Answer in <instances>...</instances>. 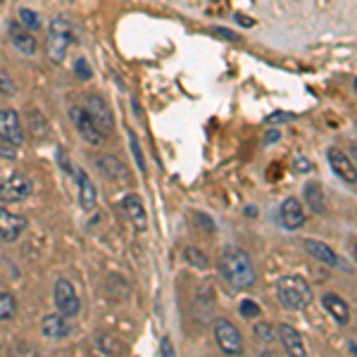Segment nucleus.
<instances>
[{
	"mask_svg": "<svg viewBox=\"0 0 357 357\" xmlns=\"http://www.w3.org/2000/svg\"><path fill=\"white\" fill-rule=\"evenodd\" d=\"M29 131H31V136L36 138V141H43V138H48L50 134V126L45 122V117L41 112L31 110L29 112Z\"/></svg>",
	"mask_w": 357,
	"mask_h": 357,
	"instance_id": "23",
	"label": "nucleus"
},
{
	"mask_svg": "<svg viewBox=\"0 0 357 357\" xmlns=\"http://www.w3.org/2000/svg\"><path fill=\"white\" fill-rule=\"evenodd\" d=\"M350 350H353V353L357 355V345H355V343H350Z\"/></svg>",
	"mask_w": 357,
	"mask_h": 357,
	"instance_id": "38",
	"label": "nucleus"
},
{
	"mask_svg": "<svg viewBox=\"0 0 357 357\" xmlns=\"http://www.w3.org/2000/svg\"><path fill=\"white\" fill-rule=\"evenodd\" d=\"M215 341L224 355H243V350H245L243 336H241L238 326L229 319L215 321Z\"/></svg>",
	"mask_w": 357,
	"mask_h": 357,
	"instance_id": "5",
	"label": "nucleus"
},
{
	"mask_svg": "<svg viewBox=\"0 0 357 357\" xmlns=\"http://www.w3.org/2000/svg\"><path fill=\"white\" fill-rule=\"evenodd\" d=\"M20 24L24 26L26 31H38V29H41V17H38V13H33V10L22 8L20 10Z\"/></svg>",
	"mask_w": 357,
	"mask_h": 357,
	"instance_id": "25",
	"label": "nucleus"
},
{
	"mask_svg": "<svg viewBox=\"0 0 357 357\" xmlns=\"http://www.w3.org/2000/svg\"><path fill=\"white\" fill-rule=\"evenodd\" d=\"M26 229V220L20 215H15V212L5 210V207H0V238L8 241V243H13V241L20 238L22 234H24Z\"/></svg>",
	"mask_w": 357,
	"mask_h": 357,
	"instance_id": "11",
	"label": "nucleus"
},
{
	"mask_svg": "<svg viewBox=\"0 0 357 357\" xmlns=\"http://www.w3.org/2000/svg\"><path fill=\"white\" fill-rule=\"evenodd\" d=\"M279 138H281V134H279V131H276V129H272V131H269L267 136H264V143H267V146H269V143L279 141Z\"/></svg>",
	"mask_w": 357,
	"mask_h": 357,
	"instance_id": "36",
	"label": "nucleus"
},
{
	"mask_svg": "<svg viewBox=\"0 0 357 357\" xmlns=\"http://www.w3.org/2000/svg\"><path fill=\"white\" fill-rule=\"evenodd\" d=\"M53 301H55V307L60 314H65L67 319L79 314L82 310V301L77 296V289L72 286L69 279H57L55 281V289H53Z\"/></svg>",
	"mask_w": 357,
	"mask_h": 357,
	"instance_id": "6",
	"label": "nucleus"
},
{
	"mask_svg": "<svg viewBox=\"0 0 357 357\" xmlns=\"http://www.w3.org/2000/svg\"><path fill=\"white\" fill-rule=\"evenodd\" d=\"M305 250H307L317 262L326 264V267H341V262H338V255L333 252V248H329V245L324 243V241L307 238V241H305Z\"/></svg>",
	"mask_w": 357,
	"mask_h": 357,
	"instance_id": "18",
	"label": "nucleus"
},
{
	"mask_svg": "<svg viewBox=\"0 0 357 357\" xmlns=\"http://www.w3.org/2000/svg\"><path fill=\"white\" fill-rule=\"evenodd\" d=\"M74 41H77V31H74L72 20L69 17H55L48 24V31H45V53H48L50 62L62 65L69 45Z\"/></svg>",
	"mask_w": 357,
	"mask_h": 357,
	"instance_id": "2",
	"label": "nucleus"
},
{
	"mask_svg": "<svg viewBox=\"0 0 357 357\" xmlns=\"http://www.w3.org/2000/svg\"><path fill=\"white\" fill-rule=\"evenodd\" d=\"M86 112L91 114V119L100 126V131H105V134H112L114 129V114L110 110V105H107L105 100H102L100 96H89L86 98Z\"/></svg>",
	"mask_w": 357,
	"mask_h": 357,
	"instance_id": "9",
	"label": "nucleus"
},
{
	"mask_svg": "<svg viewBox=\"0 0 357 357\" xmlns=\"http://www.w3.org/2000/svg\"><path fill=\"white\" fill-rule=\"evenodd\" d=\"M17 314V298L10 291H0V321H10Z\"/></svg>",
	"mask_w": 357,
	"mask_h": 357,
	"instance_id": "24",
	"label": "nucleus"
},
{
	"mask_svg": "<svg viewBox=\"0 0 357 357\" xmlns=\"http://www.w3.org/2000/svg\"><path fill=\"white\" fill-rule=\"evenodd\" d=\"M293 169H296V172H312V162H310L307 158H301V155H298L296 167H293Z\"/></svg>",
	"mask_w": 357,
	"mask_h": 357,
	"instance_id": "34",
	"label": "nucleus"
},
{
	"mask_svg": "<svg viewBox=\"0 0 357 357\" xmlns=\"http://www.w3.org/2000/svg\"><path fill=\"white\" fill-rule=\"evenodd\" d=\"M74 72L79 74V79H91V69H89V62H86V60H77Z\"/></svg>",
	"mask_w": 357,
	"mask_h": 357,
	"instance_id": "31",
	"label": "nucleus"
},
{
	"mask_svg": "<svg viewBox=\"0 0 357 357\" xmlns=\"http://www.w3.org/2000/svg\"><path fill=\"white\" fill-rule=\"evenodd\" d=\"M326 158H329V165H331V169L336 172V176H341L345 183H357V165L341 151V148H329Z\"/></svg>",
	"mask_w": 357,
	"mask_h": 357,
	"instance_id": "10",
	"label": "nucleus"
},
{
	"mask_svg": "<svg viewBox=\"0 0 357 357\" xmlns=\"http://www.w3.org/2000/svg\"><path fill=\"white\" fill-rule=\"evenodd\" d=\"M276 298L286 310H305L312 303V289L298 274H286L276 281Z\"/></svg>",
	"mask_w": 357,
	"mask_h": 357,
	"instance_id": "3",
	"label": "nucleus"
},
{
	"mask_svg": "<svg viewBox=\"0 0 357 357\" xmlns=\"http://www.w3.org/2000/svg\"><path fill=\"white\" fill-rule=\"evenodd\" d=\"M17 93V86L13 82V77H10L5 69H0V96H5V98H13Z\"/></svg>",
	"mask_w": 357,
	"mask_h": 357,
	"instance_id": "28",
	"label": "nucleus"
},
{
	"mask_svg": "<svg viewBox=\"0 0 357 357\" xmlns=\"http://www.w3.org/2000/svg\"><path fill=\"white\" fill-rule=\"evenodd\" d=\"M279 217L284 229H289V231H296V229H301L305 224V210L298 203V198H286L279 207Z\"/></svg>",
	"mask_w": 357,
	"mask_h": 357,
	"instance_id": "13",
	"label": "nucleus"
},
{
	"mask_svg": "<svg viewBox=\"0 0 357 357\" xmlns=\"http://www.w3.org/2000/svg\"><path fill=\"white\" fill-rule=\"evenodd\" d=\"M96 350L100 355H124L126 345L119 338L110 336V333H98L96 336Z\"/></svg>",
	"mask_w": 357,
	"mask_h": 357,
	"instance_id": "22",
	"label": "nucleus"
},
{
	"mask_svg": "<svg viewBox=\"0 0 357 357\" xmlns=\"http://www.w3.org/2000/svg\"><path fill=\"white\" fill-rule=\"evenodd\" d=\"M98 167H100L102 174L107 178H114V181H126V178H129L126 165L122 160L114 158V155H102V158H98Z\"/></svg>",
	"mask_w": 357,
	"mask_h": 357,
	"instance_id": "19",
	"label": "nucleus"
},
{
	"mask_svg": "<svg viewBox=\"0 0 357 357\" xmlns=\"http://www.w3.org/2000/svg\"><path fill=\"white\" fill-rule=\"evenodd\" d=\"M321 307L329 312V317L336 324H348L350 321L348 303H345L341 296H336V293H324V296H321Z\"/></svg>",
	"mask_w": 357,
	"mask_h": 357,
	"instance_id": "17",
	"label": "nucleus"
},
{
	"mask_svg": "<svg viewBox=\"0 0 357 357\" xmlns=\"http://www.w3.org/2000/svg\"><path fill=\"white\" fill-rule=\"evenodd\" d=\"M293 119V114H286V112H274V114H269L267 117V124L272 126V124H279V122H291Z\"/></svg>",
	"mask_w": 357,
	"mask_h": 357,
	"instance_id": "33",
	"label": "nucleus"
},
{
	"mask_svg": "<svg viewBox=\"0 0 357 357\" xmlns=\"http://www.w3.org/2000/svg\"><path fill=\"white\" fill-rule=\"evenodd\" d=\"M31 195V181L24 174H10L0 181V203H22Z\"/></svg>",
	"mask_w": 357,
	"mask_h": 357,
	"instance_id": "7",
	"label": "nucleus"
},
{
	"mask_svg": "<svg viewBox=\"0 0 357 357\" xmlns=\"http://www.w3.org/2000/svg\"><path fill=\"white\" fill-rule=\"evenodd\" d=\"M41 333L48 341H62L69 336V324L65 314H45L41 319Z\"/></svg>",
	"mask_w": 357,
	"mask_h": 357,
	"instance_id": "15",
	"label": "nucleus"
},
{
	"mask_svg": "<svg viewBox=\"0 0 357 357\" xmlns=\"http://www.w3.org/2000/svg\"><path fill=\"white\" fill-rule=\"evenodd\" d=\"M131 153H134V158H136V167H138V172L141 174H146V160H143V151H141V143H138V138L131 134Z\"/></svg>",
	"mask_w": 357,
	"mask_h": 357,
	"instance_id": "30",
	"label": "nucleus"
},
{
	"mask_svg": "<svg viewBox=\"0 0 357 357\" xmlns=\"http://www.w3.org/2000/svg\"><path fill=\"white\" fill-rule=\"evenodd\" d=\"M220 274H222V279L236 291L250 289V286L255 284V279H257L250 255H248L245 250H241V248H236V245H229V248H224V250H222Z\"/></svg>",
	"mask_w": 357,
	"mask_h": 357,
	"instance_id": "1",
	"label": "nucleus"
},
{
	"mask_svg": "<svg viewBox=\"0 0 357 357\" xmlns=\"http://www.w3.org/2000/svg\"><path fill=\"white\" fill-rule=\"evenodd\" d=\"M183 257H186L188 264H193V267H198V269H207V267H210V262H207V255H205V252H200L198 248H186V250H183Z\"/></svg>",
	"mask_w": 357,
	"mask_h": 357,
	"instance_id": "27",
	"label": "nucleus"
},
{
	"mask_svg": "<svg viewBox=\"0 0 357 357\" xmlns=\"http://www.w3.org/2000/svg\"><path fill=\"white\" fill-rule=\"evenodd\" d=\"M303 195H305V203H307V207L314 212V215H324L326 198H324V188H321L319 183L310 181L307 186L303 188Z\"/></svg>",
	"mask_w": 357,
	"mask_h": 357,
	"instance_id": "21",
	"label": "nucleus"
},
{
	"mask_svg": "<svg viewBox=\"0 0 357 357\" xmlns=\"http://www.w3.org/2000/svg\"><path fill=\"white\" fill-rule=\"evenodd\" d=\"M10 41H13V45L17 50H20L22 55H36L38 50V43L36 38L31 36L29 31H22V29H17V24H10Z\"/></svg>",
	"mask_w": 357,
	"mask_h": 357,
	"instance_id": "20",
	"label": "nucleus"
},
{
	"mask_svg": "<svg viewBox=\"0 0 357 357\" xmlns=\"http://www.w3.org/2000/svg\"><path fill=\"white\" fill-rule=\"evenodd\" d=\"M355 260H357V245H355Z\"/></svg>",
	"mask_w": 357,
	"mask_h": 357,
	"instance_id": "39",
	"label": "nucleus"
},
{
	"mask_svg": "<svg viewBox=\"0 0 357 357\" xmlns=\"http://www.w3.org/2000/svg\"><path fill=\"white\" fill-rule=\"evenodd\" d=\"M77 191H79V205H82V210L93 212L98 207V188L82 167L77 169Z\"/></svg>",
	"mask_w": 357,
	"mask_h": 357,
	"instance_id": "12",
	"label": "nucleus"
},
{
	"mask_svg": "<svg viewBox=\"0 0 357 357\" xmlns=\"http://www.w3.org/2000/svg\"><path fill=\"white\" fill-rule=\"evenodd\" d=\"M252 333H255V338L264 345L274 343L276 341V329L269 321H260V324H255V329H252Z\"/></svg>",
	"mask_w": 357,
	"mask_h": 357,
	"instance_id": "26",
	"label": "nucleus"
},
{
	"mask_svg": "<svg viewBox=\"0 0 357 357\" xmlns=\"http://www.w3.org/2000/svg\"><path fill=\"white\" fill-rule=\"evenodd\" d=\"M215 33H220V36L224 38H229V41H241V36H236V33H229V31H224V29H212Z\"/></svg>",
	"mask_w": 357,
	"mask_h": 357,
	"instance_id": "35",
	"label": "nucleus"
},
{
	"mask_svg": "<svg viewBox=\"0 0 357 357\" xmlns=\"http://www.w3.org/2000/svg\"><path fill=\"white\" fill-rule=\"evenodd\" d=\"M238 22H241L243 26H250V24H252V22H250V20H245V17H238Z\"/></svg>",
	"mask_w": 357,
	"mask_h": 357,
	"instance_id": "37",
	"label": "nucleus"
},
{
	"mask_svg": "<svg viewBox=\"0 0 357 357\" xmlns=\"http://www.w3.org/2000/svg\"><path fill=\"white\" fill-rule=\"evenodd\" d=\"M238 312H241V317H245V319H255V317L262 314V310H260V305H257V303L243 301L238 305Z\"/></svg>",
	"mask_w": 357,
	"mask_h": 357,
	"instance_id": "29",
	"label": "nucleus"
},
{
	"mask_svg": "<svg viewBox=\"0 0 357 357\" xmlns=\"http://www.w3.org/2000/svg\"><path fill=\"white\" fill-rule=\"evenodd\" d=\"M0 141L20 148L24 143V124L15 110H0Z\"/></svg>",
	"mask_w": 357,
	"mask_h": 357,
	"instance_id": "8",
	"label": "nucleus"
},
{
	"mask_svg": "<svg viewBox=\"0 0 357 357\" xmlns=\"http://www.w3.org/2000/svg\"><path fill=\"white\" fill-rule=\"evenodd\" d=\"M122 205H124V212H126V217H129V222L136 227V231H146L148 215H146V205H143V200L138 198V195L129 193Z\"/></svg>",
	"mask_w": 357,
	"mask_h": 357,
	"instance_id": "16",
	"label": "nucleus"
},
{
	"mask_svg": "<svg viewBox=\"0 0 357 357\" xmlns=\"http://www.w3.org/2000/svg\"><path fill=\"white\" fill-rule=\"evenodd\" d=\"M276 336L281 338V345H284V350L293 357H303L305 355V341L301 336V331L296 329V326L291 324H281L279 329H276Z\"/></svg>",
	"mask_w": 357,
	"mask_h": 357,
	"instance_id": "14",
	"label": "nucleus"
},
{
	"mask_svg": "<svg viewBox=\"0 0 357 357\" xmlns=\"http://www.w3.org/2000/svg\"><path fill=\"white\" fill-rule=\"evenodd\" d=\"M355 89H357V82H355Z\"/></svg>",
	"mask_w": 357,
	"mask_h": 357,
	"instance_id": "40",
	"label": "nucleus"
},
{
	"mask_svg": "<svg viewBox=\"0 0 357 357\" xmlns=\"http://www.w3.org/2000/svg\"><path fill=\"white\" fill-rule=\"evenodd\" d=\"M69 119H72V124L77 126L79 136H82L86 143H91V146H102V143L107 141V134L100 131V126L91 119V114L86 112V107H79V105L69 107Z\"/></svg>",
	"mask_w": 357,
	"mask_h": 357,
	"instance_id": "4",
	"label": "nucleus"
},
{
	"mask_svg": "<svg viewBox=\"0 0 357 357\" xmlns=\"http://www.w3.org/2000/svg\"><path fill=\"white\" fill-rule=\"evenodd\" d=\"M160 355H162V357L174 355V345H172L169 336H162V341H160Z\"/></svg>",
	"mask_w": 357,
	"mask_h": 357,
	"instance_id": "32",
	"label": "nucleus"
}]
</instances>
